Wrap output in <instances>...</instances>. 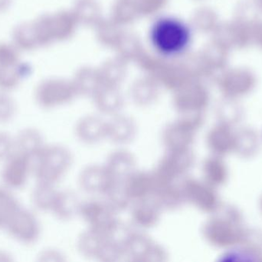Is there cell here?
Wrapping results in <instances>:
<instances>
[{"label": "cell", "instance_id": "1", "mask_svg": "<svg viewBox=\"0 0 262 262\" xmlns=\"http://www.w3.org/2000/svg\"><path fill=\"white\" fill-rule=\"evenodd\" d=\"M192 38L189 26L175 17L157 18L149 31V40L154 49L165 57L182 55L189 47Z\"/></svg>", "mask_w": 262, "mask_h": 262}, {"label": "cell", "instance_id": "2", "mask_svg": "<svg viewBox=\"0 0 262 262\" xmlns=\"http://www.w3.org/2000/svg\"><path fill=\"white\" fill-rule=\"evenodd\" d=\"M72 163L70 152L61 146H45L32 159V172L37 182L55 185L67 172Z\"/></svg>", "mask_w": 262, "mask_h": 262}, {"label": "cell", "instance_id": "3", "mask_svg": "<svg viewBox=\"0 0 262 262\" xmlns=\"http://www.w3.org/2000/svg\"><path fill=\"white\" fill-rule=\"evenodd\" d=\"M9 235L19 243L32 245L39 238V221L31 211L20 207L9 217L4 226Z\"/></svg>", "mask_w": 262, "mask_h": 262}, {"label": "cell", "instance_id": "4", "mask_svg": "<svg viewBox=\"0 0 262 262\" xmlns=\"http://www.w3.org/2000/svg\"><path fill=\"white\" fill-rule=\"evenodd\" d=\"M114 210L108 204L92 201L81 206L80 212L92 230L109 236L116 229Z\"/></svg>", "mask_w": 262, "mask_h": 262}, {"label": "cell", "instance_id": "5", "mask_svg": "<svg viewBox=\"0 0 262 262\" xmlns=\"http://www.w3.org/2000/svg\"><path fill=\"white\" fill-rule=\"evenodd\" d=\"M32 172V158L15 153L5 162L2 169V180L8 189H21L27 183Z\"/></svg>", "mask_w": 262, "mask_h": 262}, {"label": "cell", "instance_id": "6", "mask_svg": "<svg viewBox=\"0 0 262 262\" xmlns=\"http://www.w3.org/2000/svg\"><path fill=\"white\" fill-rule=\"evenodd\" d=\"M15 139V153L35 158L45 147L44 138L38 129L25 128L18 132Z\"/></svg>", "mask_w": 262, "mask_h": 262}, {"label": "cell", "instance_id": "7", "mask_svg": "<svg viewBox=\"0 0 262 262\" xmlns=\"http://www.w3.org/2000/svg\"><path fill=\"white\" fill-rule=\"evenodd\" d=\"M134 158L128 152L120 151L114 153L106 167L111 183H125L134 173Z\"/></svg>", "mask_w": 262, "mask_h": 262}, {"label": "cell", "instance_id": "8", "mask_svg": "<svg viewBox=\"0 0 262 262\" xmlns=\"http://www.w3.org/2000/svg\"><path fill=\"white\" fill-rule=\"evenodd\" d=\"M191 128L192 124L183 118L168 126L163 133V141L168 151L186 149L190 141Z\"/></svg>", "mask_w": 262, "mask_h": 262}, {"label": "cell", "instance_id": "9", "mask_svg": "<svg viewBox=\"0 0 262 262\" xmlns=\"http://www.w3.org/2000/svg\"><path fill=\"white\" fill-rule=\"evenodd\" d=\"M126 190L130 199L139 201L154 193L156 189L155 182L152 174L137 172L133 173L125 183Z\"/></svg>", "mask_w": 262, "mask_h": 262}, {"label": "cell", "instance_id": "10", "mask_svg": "<svg viewBox=\"0 0 262 262\" xmlns=\"http://www.w3.org/2000/svg\"><path fill=\"white\" fill-rule=\"evenodd\" d=\"M111 183L107 169L93 166L89 167L81 174V185L89 192H105Z\"/></svg>", "mask_w": 262, "mask_h": 262}, {"label": "cell", "instance_id": "11", "mask_svg": "<svg viewBox=\"0 0 262 262\" xmlns=\"http://www.w3.org/2000/svg\"><path fill=\"white\" fill-rule=\"evenodd\" d=\"M35 101L45 109L55 107L64 101V92L59 84L47 81L40 83L35 89Z\"/></svg>", "mask_w": 262, "mask_h": 262}, {"label": "cell", "instance_id": "12", "mask_svg": "<svg viewBox=\"0 0 262 262\" xmlns=\"http://www.w3.org/2000/svg\"><path fill=\"white\" fill-rule=\"evenodd\" d=\"M31 73V66L21 62L13 67L0 68V91L9 92L16 89L21 80Z\"/></svg>", "mask_w": 262, "mask_h": 262}, {"label": "cell", "instance_id": "13", "mask_svg": "<svg viewBox=\"0 0 262 262\" xmlns=\"http://www.w3.org/2000/svg\"><path fill=\"white\" fill-rule=\"evenodd\" d=\"M155 244L147 237L140 234H133L124 241V251L134 258V261H148Z\"/></svg>", "mask_w": 262, "mask_h": 262}, {"label": "cell", "instance_id": "14", "mask_svg": "<svg viewBox=\"0 0 262 262\" xmlns=\"http://www.w3.org/2000/svg\"><path fill=\"white\" fill-rule=\"evenodd\" d=\"M12 44L19 51H32L38 47V38L33 22L18 25L12 32Z\"/></svg>", "mask_w": 262, "mask_h": 262}, {"label": "cell", "instance_id": "15", "mask_svg": "<svg viewBox=\"0 0 262 262\" xmlns=\"http://www.w3.org/2000/svg\"><path fill=\"white\" fill-rule=\"evenodd\" d=\"M78 198L69 192H58L52 211L60 219L69 220L80 212Z\"/></svg>", "mask_w": 262, "mask_h": 262}, {"label": "cell", "instance_id": "16", "mask_svg": "<svg viewBox=\"0 0 262 262\" xmlns=\"http://www.w3.org/2000/svg\"><path fill=\"white\" fill-rule=\"evenodd\" d=\"M77 135L83 141L95 143L107 135V125L99 118H84L77 126Z\"/></svg>", "mask_w": 262, "mask_h": 262}, {"label": "cell", "instance_id": "17", "mask_svg": "<svg viewBox=\"0 0 262 262\" xmlns=\"http://www.w3.org/2000/svg\"><path fill=\"white\" fill-rule=\"evenodd\" d=\"M57 193L58 192L54 189V185L37 182L31 195V201L38 210L52 211Z\"/></svg>", "mask_w": 262, "mask_h": 262}, {"label": "cell", "instance_id": "18", "mask_svg": "<svg viewBox=\"0 0 262 262\" xmlns=\"http://www.w3.org/2000/svg\"><path fill=\"white\" fill-rule=\"evenodd\" d=\"M159 217L160 212L158 205L148 203L145 200L140 201L133 212L134 221L141 227L149 228L155 226Z\"/></svg>", "mask_w": 262, "mask_h": 262}, {"label": "cell", "instance_id": "19", "mask_svg": "<svg viewBox=\"0 0 262 262\" xmlns=\"http://www.w3.org/2000/svg\"><path fill=\"white\" fill-rule=\"evenodd\" d=\"M135 133V126L130 118H115L107 125V135L113 141L126 143L130 141Z\"/></svg>", "mask_w": 262, "mask_h": 262}, {"label": "cell", "instance_id": "20", "mask_svg": "<svg viewBox=\"0 0 262 262\" xmlns=\"http://www.w3.org/2000/svg\"><path fill=\"white\" fill-rule=\"evenodd\" d=\"M154 194L157 195V204L159 207L174 209L181 206L185 195L183 189H178L173 185H167L156 189Z\"/></svg>", "mask_w": 262, "mask_h": 262}, {"label": "cell", "instance_id": "21", "mask_svg": "<svg viewBox=\"0 0 262 262\" xmlns=\"http://www.w3.org/2000/svg\"><path fill=\"white\" fill-rule=\"evenodd\" d=\"M108 236L91 229L90 232L83 234L80 238V250L87 256H98L100 250Z\"/></svg>", "mask_w": 262, "mask_h": 262}, {"label": "cell", "instance_id": "22", "mask_svg": "<svg viewBox=\"0 0 262 262\" xmlns=\"http://www.w3.org/2000/svg\"><path fill=\"white\" fill-rule=\"evenodd\" d=\"M20 208L19 203L8 188L0 187V228Z\"/></svg>", "mask_w": 262, "mask_h": 262}, {"label": "cell", "instance_id": "23", "mask_svg": "<svg viewBox=\"0 0 262 262\" xmlns=\"http://www.w3.org/2000/svg\"><path fill=\"white\" fill-rule=\"evenodd\" d=\"M17 113V105L8 92L0 91V124L10 123Z\"/></svg>", "mask_w": 262, "mask_h": 262}, {"label": "cell", "instance_id": "24", "mask_svg": "<svg viewBox=\"0 0 262 262\" xmlns=\"http://www.w3.org/2000/svg\"><path fill=\"white\" fill-rule=\"evenodd\" d=\"M19 63V50L15 45L0 43V68L13 67Z\"/></svg>", "mask_w": 262, "mask_h": 262}, {"label": "cell", "instance_id": "25", "mask_svg": "<svg viewBox=\"0 0 262 262\" xmlns=\"http://www.w3.org/2000/svg\"><path fill=\"white\" fill-rule=\"evenodd\" d=\"M15 153L14 137L7 132L0 131V163H5Z\"/></svg>", "mask_w": 262, "mask_h": 262}, {"label": "cell", "instance_id": "26", "mask_svg": "<svg viewBox=\"0 0 262 262\" xmlns=\"http://www.w3.org/2000/svg\"><path fill=\"white\" fill-rule=\"evenodd\" d=\"M12 3V0H0V12H4L9 9Z\"/></svg>", "mask_w": 262, "mask_h": 262}, {"label": "cell", "instance_id": "27", "mask_svg": "<svg viewBox=\"0 0 262 262\" xmlns=\"http://www.w3.org/2000/svg\"><path fill=\"white\" fill-rule=\"evenodd\" d=\"M11 255L8 252L0 250V262L11 261Z\"/></svg>", "mask_w": 262, "mask_h": 262}]
</instances>
